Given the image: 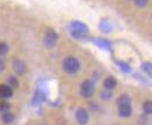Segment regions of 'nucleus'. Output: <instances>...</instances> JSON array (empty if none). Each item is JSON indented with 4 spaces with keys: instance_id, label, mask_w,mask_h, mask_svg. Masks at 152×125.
<instances>
[{
    "instance_id": "obj_12",
    "label": "nucleus",
    "mask_w": 152,
    "mask_h": 125,
    "mask_svg": "<svg viewBox=\"0 0 152 125\" xmlns=\"http://www.w3.org/2000/svg\"><path fill=\"white\" fill-rule=\"evenodd\" d=\"M95 43H96L98 47H100V48L104 49V50H110L112 49V44L107 39H96Z\"/></svg>"
},
{
    "instance_id": "obj_9",
    "label": "nucleus",
    "mask_w": 152,
    "mask_h": 125,
    "mask_svg": "<svg viewBox=\"0 0 152 125\" xmlns=\"http://www.w3.org/2000/svg\"><path fill=\"white\" fill-rule=\"evenodd\" d=\"M13 95V89L10 86L0 85V99H10Z\"/></svg>"
},
{
    "instance_id": "obj_6",
    "label": "nucleus",
    "mask_w": 152,
    "mask_h": 125,
    "mask_svg": "<svg viewBox=\"0 0 152 125\" xmlns=\"http://www.w3.org/2000/svg\"><path fill=\"white\" fill-rule=\"evenodd\" d=\"M117 110L118 115L122 118H128L131 116L132 113V108H131V103H123V104H117Z\"/></svg>"
},
{
    "instance_id": "obj_5",
    "label": "nucleus",
    "mask_w": 152,
    "mask_h": 125,
    "mask_svg": "<svg viewBox=\"0 0 152 125\" xmlns=\"http://www.w3.org/2000/svg\"><path fill=\"white\" fill-rule=\"evenodd\" d=\"M12 67L13 70H14V72L19 75L25 74L26 72H27V65H26V62L23 60H21V59H18V58L13 60Z\"/></svg>"
},
{
    "instance_id": "obj_22",
    "label": "nucleus",
    "mask_w": 152,
    "mask_h": 125,
    "mask_svg": "<svg viewBox=\"0 0 152 125\" xmlns=\"http://www.w3.org/2000/svg\"><path fill=\"white\" fill-rule=\"evenodd\" d=\"M5 67H6V62H5V60L2 58H0V73L5 70Z\"/></svg>"
},
{
    "instance_id": "obj_11",
    "label": "nucleus",
    "mask_w": 152,
    "mask_h": 125,
    "mask_svg": "<svg viewBox=\"0 0 152 125\" xmlns=\"http://www.w3.org/2000/svg\"><path fill=\"white\" fill-rule=\"evenodd\" d=\"M140 68H142V71L145 74L149 75L150 78H152V62H143L142 66H140Z\"/></svg>"
},
{
    "instance_id": "obj_10",
    "label": "nucleus",
    "mask_w": 152,
    "mask_h": 125,
    "mask_svg": "<svg viewBox=\"0 0 152 125\" xmlns=\"http://www.w3.org/2000/svg\"><path fill=\"white\" fill-rule=\"evenodd\" d=\"M116 85H117V81H116V79H115L114 76H108V78H106L104 81H103V86H104L106 89L113 90V89L116 87Z\"/></svg>"
},
{
    "instance_id": "obj_17",
    "label": "nucleus",
    "mask_w": 152,
    "mask_h": 125,
    "mask_svg": "<svg viewBox=\"0 0 152 125\" xmlns=\"http://www.w3.org/2000/svg\"><path fill=\"white\" fill-rule=\"evenodd\" d=\"M8 50H10L8 44L5 43V42H0V56L7 55V53H8Z\"/></svg>"
},
{
    "instance_id": "obj_16",
    "label": "nucleus",
    "mask_w": 152,
    "mask_h": 125,
    "mask_svg": "<svg viewBox=\"0 0 152 125\" xmlns=\"http://www.w3.org/2000/svg\"><path fill=\"white\" fill-rule=\"evenodd\" d=\"M117 64V66L121 68V71L122 72H126V73H129L130 71H131V67H130V65H128L127 62H116Z\"/></svg>"
},
{
    "instance_id": "obj_14",
    "label": "nucleus",
    "mask_w": 152,
    "mask_h": 125,
    "mask_svg": "<svg viewBox=\"0 0 152 125\" xmlns=\"http://www.w3.org/2000/svg\"><path fill=\"white\" fill-rule=\"evenodd\" d=\"M2 122L5 124H11L13 121H14V115L11 113H2V117H1Z\"/></svg>"
},
{
    "instance_id": "obj_1",
    "label": "nucleus",
    "mask_w": 152,
    "mask_h": 125,
    "mask_svg": "<svg viewBox=\"0 0 152 125\" xmlns=\"http://www.w3.org/2000/svg\"><path fill=\"white\" fill-rule=\"evenodd\" d=\"M70 27H71V35L75 38H78V39L84 38L85 35L88 33V27L85 25V23L80 22V21H73V22H71Z\"/></svg>"
},
{
    "instance_id": "obj_2",
    "label": "nucleus",
    "mask_w": 152,
    "mask_h": 125,
    "mask_svg": "<svg viewBox=\"0 0 152 125\" xmlns=\"http://www.w3.org/2000/svg\"><path fill=\"white\" fill-rule=\"evenodd\" d=\"M64 71L69 74H75L80 68V62L75 57H66L63 62Z\"/></svg>"
},
{
    "instance_id": "obj_13",
    "label": "nucleus",
    "mask_w": 152,
    "mask_h": 125,
    "mask_svg": "<svg viewBox=\"0 0 152 125\" xmlns=\"http://www.w3.org/2000/svg\"><path fill=\"white\" fill-rule=\"evenodd\" d=\"M99 27H100V29H101L103 33H110L112 29H113V27H112L109 21H101Z\"/></svg>"
},
{
    "instance_id": "obj_7",
    "label": "nucleus",
    "mask_w": 152,
    "mask_h": 125,
    "mask_svg": "<svg viewBox=\"0 0 152 125\" xmlns=\"http://www.w3.org/2000/svg\"><path fill=\"white\" fill-rule=\"evenodd\" d=\"M77 122L81 125H86L88 123V113L84 109V108H79L76 113Z\"/></svg>"
},
{
    "instance_id": "obj_18",
    "label": "nucleus",
    "mask_w": 152,
    "mask_h": 125,
    "mask_svg": "<svg viewBox=\"0 0 152 125\" xmlns=\"http://www.w3.org/2000/svg\"><path fill=\"white\" fill-rule=\"evenodd\" d=\"M112 95H113V94H112L110 89H106V88H104V90L101 92V99L104 101L110 100V99H112Z\"/></svg>"
},
{
    "instance_id": "obj_15",
    "label": "nucleus",
    "mask_w": 152,
    "mask_h": 125,
    "mask_svg": "<svg viewBox=\"0 0 152 125\" xmlns=\"http://www.w3.org/2000/svg\"><path fill=\"white\" fill-rule=\"evenodd\" d=\"M143 111L146 115H151L152 113V101H145L143 103Z\"/></svg>"
},
{
    "instance_id": "obj_3",
    "label": "nucleus",
    "mask_w": 152,
    "mask_h": 125,
    "mask_svg": "<svg viewBox=\"0 0 152 125\" xmlns=\"http://www.w3.org/2000/svg\"><path fill=\"white\" fill-rule=\"evenodd\" d=\"M95 92V87H94V84L93 81L91 80H86L81 84L80 86V95L85 99H88V97H92L93 94Z\"/></svg>"
},
{
    "instance_id": "obj_21",
    "label": "nucleus",
    "mask_w": 152,
    "mask_h": 125,
    "mask_svg": "<svg viewBox=\"0 0 152 125\" xmlns=\"http://www.w3.org/2000/svg\"><path fill=\"white\" fill-rule=\"evenodd\" d=\"M132 1L135 2L136 6H138V7H140V8L146 7L148 4H149V0H132Z\"/></svg>"
},
{
    "instance_id": "obj_19",
    "label": "nucleus",
    "mask_w": 152,
    "mask_h": 125,
    "mask_svg": "<svg viewBox=\"0 0 152 125\" xmlns=\"http://www.w3.org/2000/svg\"><path fill=\"white\" fill-rule=\"evenodd\" d=\"M11 108V104L7 103V102H0V113H7Z\"/></svg>"
},
{
    "instance_id": "obj_20",
    "label": "nucleus",
    "mask_w": 152,
    "mask_h": 125,
    "mask_svg": "<svg viewBox=\"0 0 152 125\" xmlns=\"http://www.w3.org/2000/svg\"><path fill=\"white\" fill-rule=\"evenodd\" d=\"M8 82H10V85H11V87H14V88H18L19 87V81H18V79L15 78V76H8Z\"/></svg>"
},
{
    "instance_id": "obj_4",
    "label": "nucleus",
    "mask_w": 152,
    "mask_h": 125,
    "mask_svg": "<svg viewBox=\"0 0 152 125\" xmlns=\"http://www.w3.org/2000/svg\"><path fill=\"white\" fill-rule=\"evenodd\" d=\"M57 41H58V34L53 29H48L47 33H45V35H44V39H43L44 45L47 48H49V49L53 48L56 45Z\"/></svg>"
},
{
    "instance_id": "obj_8",
    "label": "nucleus",
    "mask_w": 152,
    "mask_h": 125,
    "mask_svg": "<svg viewBox=\"0 0 152 125\" xmlns=\"http://www.w3.org/2000/svg\"><path fill=\"white\" fill-rule=\"evenodd\" d=\"M45 100H47L45 93H44V92H42L41 89H37V90L35 92L34 96H33V101H31V102H33V104H34V105H38V104L43 103Z\"/></svg>"
}]
</instances>
